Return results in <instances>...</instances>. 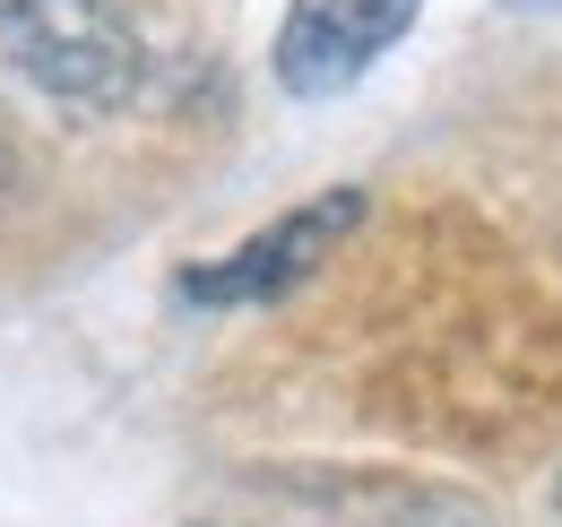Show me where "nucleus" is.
<instances>
[{"label":"nucleus","mask_w":562,"mask_h":527,"mask_svg":"<svg viewBox=\"0 0 562 527\" xmlns=\"http://www.w3.org/2000/svg\"><path fill=\"white\" fill-rule=\"evenodd\" d=\"M0 53L44 96L113 113L139 87V26L131 0H0Z\"/></svg>","instance_id":"1"},{"label":"nucleus","mask_w":562,"mask_h":527,"mask_svg":"<svg viewBox=\"0 0 562 527\" xmlns=\"http://www.w3.org/2000/svg\"><path fill=\"white\" fill-rule=\"evenodd\" d=\"M355 216H363V191H329V199H312V208H294L269 234H251L243 251L191 268L182 277V303H209V312H225V303H278V294H294L312 268L347 243Z\"/></svg>","instance_id":"2"},{"label":"nucleus","mask_w":562,"mask_h":527,"mask_svg":"<svg viewBox=\"0 0 562 527\" xmlns=\"http://www.w3.org/2000/svg\"><path fill=\"white\" fill-rule=\"evenodd\" d=\"M424 0H294L278 26V78L285 96H347L381 61Z\"/></svg>","instance_id":"3"},{"label":"nucleus","mask_w":562,"mask_h":527,"mask_svg":"<svg viewBox=\"0 0 562 527\" xmlns=\"http://www.w3.org/2000/svg\"><path fill=\"white\" fill-rule=\"evenodd\" d=\"M554 511H562V484H554Z\"/></svg>","instance_id":"4"}]
</instances>
